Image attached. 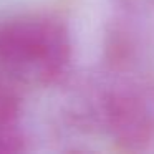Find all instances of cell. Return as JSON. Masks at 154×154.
Returning a JSON list of instances; mask_svg holds the SVG:
<instances>
[{
  "label": "cell",
  "instance_id": "1",
  "mask_svg": "<svg viewBox=\"0 0 154 154\" xmlns=\"http://www.w3.org/2000/svg\"><path fill=\"white\" fill-rule=\"evenodd\" d=\"M71 37L63 22L43 15L0 25V73L27 86H48L66 71Z\"/></svg>",
  "mask_w": 154,
  "mask_h": 154
},
{
  "label": "cell",
  "instance_id": "2",
  "mask_svg": "<svg viewBox=\"0 0 154 154\" xmlns=\"http://www.w3.org/2000/svg\"><path fill=\"white\" fill-rule=\"evenodd\" d=\"M103 119L106 131L119 149L146 151L154 143V111L131 91H113L104 98Z\"/></svg>",
  "mask_w": 154,
  "mask_h": 154
},
{
  "label": "cell",
  "instance_id": "3",
  "mask_svg": "<svg viewBox=\"0 0 154 154\" xmlns=\"http://www.w3.org/2000/svg\"><path fill=\"white\" fill-rule=\"evenodd\" d=\"M136 45L133 38L124 30L114 28L108 33L106 38V58L108 63L114 68H126L129 63H133Z\"/></svg>",
  "mask_w": 154,
  "mask_h": 154
},
{
  "label": "cell",
  "instance_id": "4",
  "mask_svg": "<svg viewBox=\"0 0 154 154\" xmlns=\"http://www.w3.org/2000/svg\"><path fill=\"white\" fill-rule=\"evenodd\" d=\"M22 114L20 96L14 86L0 78V128L17 126Z\"/></svg>",
  "mask_w": 154,
  "mask_h": 154
},
{
  "label": "cell",
  "instance_id": "5",
  "mask_svg": "<svg viewBox=\"0 0 154 154\" xmlns=\"http://www.w3.org/2000/svg\"><path fill=\"white\" fill-rule=\"evenodd\" d=\"M27 151V139L17 126L0 128V154H17Z\"/></svg>",
  "mask_w": 154,
  "mask_h": 154
}]
</instances>
